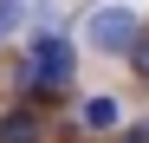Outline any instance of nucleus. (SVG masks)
Instances as JSON below:
<instances>
[{"label":"nucleus","instance_id":"6","mask_svg":"<svg viewBox=\"0 0 149 143\" xmlns=\"http://www.w3.org/2000/svg\"><path fill=\"white\" fill-rule=\"evenodd\" d=\"M130 65H136V78H149V26H143V39L130 46Z\"/></svg>","mask_w":149,"mask_h":143},{"label":"nucleus","instance_id":"1","mask_svg":"<svg viewBox=\"0 0 149 143\" xmlns=\"http://www.w3.org/2000/svg\"><path fill=\"white\" fill-rule=\"evenodd\" d=\"M71 72H78V52H71V39L39 33V39H33V52H26V85L52 98V91H65V85H71Z\"/></svg>","mask_w":149,"mask_h":143},{"label":"nucleus","instance_id":"2","mask_svg":"<svg viewBox=\"0 0 149 143\" xmlns=\"http://www.w3.org/2000/svg\"><path fill=\"white\" fill-rule=\"evenodd\" d=\"M136 39H143V20L130 7H97L91 13V46L97 52H130Z\"/></svg>","mask_w":149,"mask_h":143},{"label":"nucleus","instance_id":"7","mask_svg":"<svg viewBox=\"0 0 149 143\" xmlns=\"http://www.w3.org/2000/svg\"><path fill=\"white\" fill-rule=\"evenodd\" d=\"M123 143H143V137H136V130H130V137H123Z\"/></svg>","mask_w":149,"mask_h":143},{"label":"nucleus","instance_id":"3","mask_svg":"<svg viewBox=\"0 0 149 143\" xmlns=\"http://www.w3.org/2000/svg\"><path fill=\"white\" fill-rule=\"evenodd\" d=\"M45 137V124H39V111H26V104H13L7 117H0V143H39Z\"/></svg>","mask_w":149,"mask_h":143},{"label":"nucleus","instance_id":"4","mask_svg":"<svg viewBox=\"0 0 149 143\" xmlns=\"http://www.w3.org/2000/svg\"><path fill=\"white\" fill-rule=\"evenodd\" d=\"M84 124H91V130H110V124H117V104H110V98H91V104H84Z\"/></svg>","mask_w":149,"mask_h":143},{"label":"nucleus","instance_id":"5","mask_svg":"<svg viewBox=\"0 0 149 143\" xmlns=\"http://www.w3.org/2000/svg\"><path fill=\"white\" fill-rule=\"evenodd\" d=\"M13 26H26V0H0V39H7Z\"/></svg>","mask_w":149,"mask_h":143}]
</instances>
